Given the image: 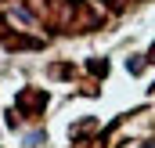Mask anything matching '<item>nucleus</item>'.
I'll return each instance as SVG.
<instances>
[{
	"instance_id": "1",
	"label": "nucleus",
	"mask_w": 155,
	"mask_h": 148,
	"mask_svg": "<svg viewBox=\"0 0 155 148\" xmlns=\"http://www.w3.org/2000/svg\"><path fill=\"white\" fill-rule=\"evenodd\" d=\"M126 69H130V72H141V69H144V62H141V58H130V62H126Z\"/></svg>"
},
{
	"instance_id": "2",
	"label": "nucleus",
	"mask_w": 155,
	"mask_h": 148,
	"mask_svg": "<svg viewBox=\"0 0 155 148\" xmlns=\"http://www.w3.org/2000/svg\"><path fill=\"white\" fill-rule=\"evenodd\" d=\"M148 62H155V43H152V51H148Z\"/></svg>"
}]
</instances>
